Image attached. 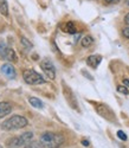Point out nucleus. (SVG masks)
Instances as JSON below:
<instances>
[{
  "label": "nucleus",
  "instance_id": "1",
  "mask_svg": "<svg viewBox=\"0 0 129 148\" xmlns=\"http://www.w3.org/2000/svg\"><path fill=\"white\" fill-rule=\"evenodd\" d=\"M64 136L58 133L46 132L40 136V143L46 148H58L63 145Z\"/></svg>",
  "mask_w": 129,
  "mask_h": 148
},
{
  "label": "nucleus",
  "instance_id": "2",
  "mask_svg": "<svg viewBox=\"0 0 129 148\" xmlns=\"http://www.w3.org/2000/svg\"><path fill=\"white\" fill-rule=\"evenodd\" d=\"M26 126H27V120L20 115L11 116L10 119H7L1 123V128L4 130H16V129L24 128Z\"/></svg>",
  "mask_w": 129,
  "mask_h": 148
},
{
  "label": "nucleus",
  "instance_id": "3",
  "mask_svg": "<svg viewBox=\"0 0 129 148\" xmlns=\"http://www.w3.org/2000/svg\"><path fill=\"white\" fill-rule=\"evenodd\" d=\"M33 138V134L31 132H26L21 134L20 136H14L7 141V147L8 148H20L21 146L26 145L31 141V139Z\"/></svg>",
  "mask_w": 129,
  "mask_h": 148
},
{
  "label": "nucleus",
  "instance_id": "4",
  "mask_svg": "<svg viewBox=\"0 0 129 148\" xmlns=\"http://www.w3.org/2000/svg\"><path fill=\"white\" fill-rule=\"evenodd\" d=\"M23 78L30 85H38V84L45 83V79L43 78V76L31 69H26L23 71Z\"/></svg>",
  "mask_w": 129,
  "mask_h": 148
},
{
  "label": "nucleus",
  "instance_id": "5",
  "mask_svg": "<svg viewBox=\"0 0 129 148\" xmlns=\"http://www.w3.org/2000/svg\"><path fill=\"white\" fill-rule=\"evenodd\" d=\"M95 108H96V110L98 112V114H99L101 116H103V117H106L108 121H111V122L116 121V117H115V114L113 113V110H111L109 107H107L106 104L98 103Z\"/></svg>",
  "mask_w": 129,
  "mask_h": 148
},
{
  "label": "nucleus",
  "instance_id": "6",
  "mask_svg": "<svg viewBox=\"0 0 129 148\" xmlns=\"http://www.w3.org/2000/svg\"><path fill=\"white\" fill-rule=\"evenodd\" d=\"M40 68L44 71V73L51 79H54L56 77V69L52 64V62L49 60V59H44L42 63H40Z\"/></svg>",
  "mask_w": 129,
  "mask_h": 148
},
{
  "label": "nucleus",
  "instance_id": "7",
  "mask_svg": "<svg viewBox=\"0 0 129 148\" xmlns=\"http://www.w3.org/2000/svg\"><path fill=\"white\" fill-rule=\"evenodd\" d=\"M0 53H1V56L6 59H8L10 62H17L18 58H17V55L14 53V51L12 50V49L7 47L5 44H0Z\"/></svg>",
  "mask_w": 129,
  "mask_h": 148
},
{
  "label": "nucleus",
  "instance_id": "8",
  "mask_svg": "<svg viewBox=\"0 0 129 148\" xmlns=\"http://www.w3.org/2000/svg\"><path fill=\"white\" fill-rule=\"evenodd\" d=\"M1 72L8 78H14L16 77V70L11 64H4L1 66Z\"/></svg>",
  "mask_w": 129,
  "mask_h": 148
},
{
  "label": "nucleus",
  "instance_id": "9",
  "mask_svg": "<svg viewBox=\"0 0 129 148\" xmlns=\"http://www.w3.org/2000/svg\"><path fill=\"white\" fill-rule=\"evenodd\" d=\"M101 60H102V57L99 55H93V56H89L88 59H86V64L89 66H91V68H97L98 64L101 63Z\"/></svg>",
  "mask_w": 129,
  "mask_h": 148
},
{
  "label": "nucleus",
  "instance_id": "10",
  "mask_svg": "<svg viewBox=\"0 0 129 148\" xmlns=\"http://www.w3.org/2000/svg\"><path fill=\"white\" fill-rule=\"evenodd\" d=\"M12 112V106L8 102H0V119Z\"/></svg>",
  "mask_w": 129,
  "mask_h": 148
},
{
  "label": "nucleus",
  "instance_id": "11",
  "mask_svg": "<svg viewBox=\"0 0 129 148\" xmlns=\"http://www.w3.org/2000/svg\"><path fill=\"white\" fill-rule=\"evenodd\" d=\"M62 30L64 32H68V33H75L76 32V26H75V24L71 23V21H68L65 24H62Z\"/></svg>",
  "mask_w": 129,
  "mask_h": 148
},
{
  "label": "nucleus",
  "instance_id": "12",
  "mask_svg": "<svg viewBox=\"0 0 129 148\" xmlns=\"http://www.w3.org/2000/svg\"><path fill=\"white\" fill-rule=\"evenodd\" d=\"M29 102L32 107L34 108H38V109H42L44 106H43V102L39 100V98H36V97H30L29 98Z\"/></svg>",
  "mask_w": 129,
  "mask_h": 148
},
{
  "label": "nucleus",
  "instance_id": "13",
  "mask_svg": "<svg viewBox=\"0 0 129 148\" xmlns=\"http://www.w3.org/2000/svg\"><path fill=\"white\" fill-rule=\"evenodd\" d=\"M0 13L4 16L8 14V5L6 0H0Z\"/></svg>",
  "mask_w": 129,
  "mask_h": 148
},
{
  "label": "nucleus",
  "instance_id": "14",
  "mask_svg": "<svg viewBox=\"0 0 129 148\" xmlns=\"http://www.w3.org/2000/svg\"><path fill=\"white\" fill-rule=\"evenodd\" d=\"M94 43V39H93V37L91 36H85L84 37V38L82 39V46L83 47H88V46H90V45H91Z\"/></svg>",
  "mask_w": 129,
  "mask_h": 148
},
{
  "label": "nucleus",
  "instance_id": "15",
  "mask_svg": "<svg viewBox=\"0 0 129 148\" xmlns=\"http://www.w3.org/2000/svg\"><path fill=\"white\" fill-rule=\"evenodd\" d=\"M20 42H21V44L25 46V47H26V49H32V43H30L26 38H25V37H21V39H20Z\"/></svg>",
  "mask_w": 129,
  "mask_h": 148
},
{
  "label": "nucleus",
  "instance_id": "16",
  "mask_svg": "<svg viewBox=\"0 0 129 148\" xmlns=\"http://www.w3.org/2000/svg\"><path fill=\"white\" fill-rule=\"evenodd\" d=\"M117 91L121 92V94H123V95H128L129 94V90H128V88L126 87V85H119V87H117Z\"/></svg>",
  "mask_w": 129,
  "mask_h": 148
},
{
  "label": "nucleus",
  "instance_id": "17",
  "mask_svg": "<svg viewBox=\"0 0 129 148\" xmlns=\"http://www.w3.org/2000/svg\"><path fill=\"white\" fill-rule=\"evenodd\" d=\"M117 136H119L121 140H123V141H126V140H127V135H126L122 130H119V132H117Z\"/></svg>",
  "mask_w": 129,
  "mask_h": 148
},
{
  "label": "nucleus",
  "instance_id": "18",
  "mask_svg": "<svg viewBox=\"0 0 129 148\" xmlns=\"http://www.w3.org/2000/svg\"><path fill=\"white\" fill-rule=\"evenodd\" d=\"M25 148H40V146L39 145H38L37 142H30L26 147H25Z\"/></svg>",
  "mask_w": 129,
  "mask_h": 148
},
{
  "label": "nucleus",
  "instance_id": "19",
  "mask_svg": "<svg viewBox=\"0 0 129 148\" xmlns=\"http://www.w3.org/2000/svg\"><path fill=\"white\" fill-rule=\"evenodd\" d=\"M123 36L126 37V38H128V39H129V25H128L127 27H124V29H123Z\"/></svg>",
  "mask_w": 129,
  "mask_h": 148
},
{
  "label": "nucleus",
  "instance_id": "20",
  "mask_svg": "<svg viewBox=\"0 0 129 148\" xmlns=\"http://www.w3.org/2000/svg\"><path fill=\"white\" fill-rule=\"evenodd\" d=\"M104 1H106L107 4H116V3H119L120 0H104Z\"/></svg>",
  "mask_w": 129,
  "mask_h": 148
},
{
  "label": "nucleus",
  "instance_id": "21",
  "mask_svg": "<svg viewBox=\"0 0 129 148\" xmlns=\"http://www.w3.org/2000/svg\"><path fill=\"white\" fill-rule=\"evenodd\" d=\"M123 84H124V85H126V87H127V88L129 89V79L124 78V79H123Z\"/></svg>",
  "mask_w": 129,
  "mask_h": 148
},
{
  "label": "nucleus",
  "instance_id": "22",
  "mask_svg": "<svg viewBox=\"0 0 129 148\" xmlns=\"http://www.w3.org/2000/svg\"><path fill=\"white\" fill-rule=\"evenodd\" d=\"M124 23L127 24V25H129V13H128V14L124 17Z\"/></svg>",
  "mask_w": 129,
  "mask_h": 148
},
{
  "label": "nucleus",
  "instance_id": "23",
  "mask_svg": "<svg viewBox=\"0 0 129 148\" xmlns=\"http://www.w3.org/2000/svg\"><path fill=\"white\" fill-rule=\"evenodd\" d=\"M83 145H84V146H88V145H89V142H88V141H85V140H84V141H83Z\"/></svg>",
  "mask_w": 129,
  "mask_h": 148
},
{
  "label": "nucleus",
  "instance_id": "24",
  "mask_svg": "<svg viewBox=\"0 0 129 148\" xmlns=\"http://www.w3.org/2000/svg\"><path fill=\"white\" fill-rule=\"evenodd\" d=\"M127 4H128V5H129V0H127Z\"/></svg>",
  "mask_w": 129,
  "mask_h": 148
},
{
  "label": "nucleus",
  "instance_id": "25",
  "mask_svg": "<svg viewBox=\"0 0 129 148\" xmlns=\"http://www.w3.org/2000/svg\"><path fill=\"white\" fill-rule=\"evenodd\" d=\"M0 148H3V147H1V146H0Z\"/></svg>",
  "mask_w": 129,
  "mask_h": 148
}]
</instances>
